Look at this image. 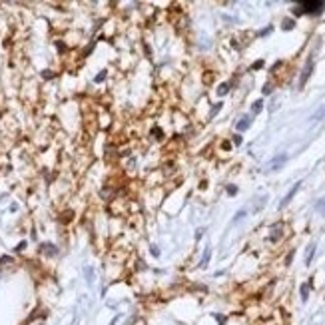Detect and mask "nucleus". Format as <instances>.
I'll use <instances>...</instances> for the list:
<instances>
[{
    "label": "nucleus",
    "instance_id": "obj_12",
    "mask_svg": "<svg viewBox=\"0 0 325 325\" xmlns=\"http://www.w3.org/2000/svg\"><path fill=\"white\" fill-rule=\"evenodd\" d=\"M227 90H230V84H221V86L217 88V94L224 96V94H227Z\"/></svg>",
    "mask_w": 325,
    "mask_h": 325
},
{
    "label": "nucleus",
    "instance_id": "obj_15",
    "mask_svg": "<svg viewBox=\"0 0 325 325\" xmlns=\"http://www.w3.org/2000/svg\"><path fill=\"white\" fill-rule=\"evenodd\" d=\"M315 207H317L319 211H323V214H325V200H319V201H317V206H315Z\"/></svg>",
    "mask_w": 325,
    "mask_h": 325
},
{
    "label": "nucleus",
    "instance_id": "obj_17",
    "mask_svg": "<svg viewBox=\"0 0 325 325\" xmlns=\"http://www.w3.org/2000/svg\"><path fill=\"white\" fill-rule=\"evenodd\" d=\"M244 215H245V211H244V210H241V211H237V214H235V217H234V221H239L241 217H244Z\"/></svg>",
    "mask_w": 325,
    "mask_h": 325
},
{
    "label": "nucleus",
    "instance_id": "obj_11",
    "mask_svg": "<svg viewBox=\"0 0 325 325\" xmlns=\"http://www.w3.org/2000/svg\"><path fill=\"white\" fill-rule=\"evenodd\" d=\"M42 247L46 249V254H48V255H56V247H54V245L46 244V245H42Z\"/></svg>",
    "mask_w": 325,
    "mask_h": 325
},
{
    "label": "nucleus",
    "instance_id": "obj_13",
    "mask_svg": "<svg viewBox=\"0 0 325 325\" xmlns=\"http://www.w3.org/2000/svg\"><path fill=\"white\" fill-rule=\"evenodd\" d=\"M279 235H281V234H279V225H275V227H273V235H271V239H273V241H277Z\"/></svg>",
    "mask_w": 325,
    "mask_h": 325
},
{
    "label": "nucleus",
    "instance_id": "obj_22",
    "mask_svg": "<svg viewBox=\"0 0 325 325\" xmlns=\"http://www.w3.org/2000/svg\"><path fill=\"white\" fill-rule=\"evenodd\" d=\"M24 247H26V244H24V241H22V244H18V247H16V251H22Z\"/></svg>",
    "mask_w": 325,
    "mask_h": 325
},
{
    "label": "nucleus",
    "instance_id": "obj_8",
    "mask_svg": "<svg viewBox=\"0 0 325 325\" xmlns=\"http://www.w3.org/2000/svg\"><path fill=\"white\" fill-rule=\"evenodd\" d=\"M210 257H211V249H206V254H204V257H201V261H200L201 267H206L207 263H210Z\"/></svg>",
    "mask_w": 325,
    "mask_h": 325
},
{
    "label": "nucleus",
    "instance_id": "obj_1",
    "mask_svg": "<svg viewBox=\"0 0 325 325\" xmlns=\"http://www.w3.org/2000/svg\"><path fill=\"white\" fill-rule=\"evenodd\" d=\"M297 8L301 10V14L305 12V14H321L325 10V2H301V4L297 6Z\"/></svg>",
    "mask_w": 325,
    "mask_h": 325
},
{
    "label": "nucleus",
    "instance_id": "obj_14",
    "mask_svg": "<svg viewBox=\"0 0 325 325\" xmlns=\"http://www.w3.org/2000/svg\"><path fill=\"white\" fill-rule=\"evenodd\" d=\"M293 28V20H283V30H291Z\"/></svg>",
    "mask_w": 325,
    "mask_h": 325
},
{
    "label": "nucleus",
    "instance_id": "obj_9",
    "mask_svg": "<svg viewBox=\"0 0 325 325\" xmlns=\"http://www.w3.org/2000/svg\"><path fill=\"white\" fill-rule=\"evenodd\" d=\"M309 287H311V283H303V285H301V299H303V301H307V295H309Z\"/></svg>",
    "mask_w": 325,
    "mask_h": 325
},
{
    "label": "nucleus",
    "instance_id": "obj_2",
    "mask_svg": "<svg viewBox=\"0 0 325 325\" xmlns=\"http://www.w3.org/2000/svg\"><path fill=\"white\" fill-rule=\"evenodd\" d=\"M311 70H313V58H309L307 60V64H305V70H303V74H301V80H299V86H305V82L309 80V76H311Z\"/></svg>",
    "mask_w": 325,
    "mask_h": 325
},
{
    "label": "nucleus",
    "instance_id": "obj_7",
    "mask_svg": "<svg viewBox=\"0 0 325 325\" xmlns=\"http://www.w3.org/2000/svg\"><path fill=\"white\" fill-rule=\"evenodd\" d=\"M249 124H251V122H249V118L245 116V118H241V120L237 122V130H239V132H244V130L249 128Z\"/></svg>",
    "mask_w": 325,
    "mask_h": 325
},
{
    "label": "nucleus",
    "instance_id": "obj_19",
    "mask_svg": "<svg viewBox=\"0 0 325 325\" xmlns=\"http://www.w3.org/2000/svg\"><path fill=\"white\" fill-rule=\"evenodd\" d=\"M220 108H221V104H215V106H214V110H211V116L217 114V112H220Z\"/></svg>",
    "mask_w": 325,
    "mask_h": 325
},
{
    "label": "nucleus",
    "instance_id": "obj_3",
    "mask_svg": "<svg viewBox=\"0 0 325 325\" xmlns=\"http://www.w3.org/2000/svg\"><path fill=\"white\" fill-rule=\"evenodd\" d=\"M285 162H287V156H285V154H279V156H275V158L269 162V170H271V172H273V170H279Z\"/></svg>",
    "mask_w": 325,
    "mask_h": 325
},
{
    "label": "nucleus",
    "instance_id": "obj_16",
    "mask_svg": "<svg viewBox=\"0 0 325 325\" xmlns=\"http://www.w3.org/2000/svg\"><path fill=\"white\" fill-rule=\"evenodd\" d=\"M227 194H230V196H235V194H237V187H235V186H227Z\"/></svg>",
    "mask_w": 325,
    "mask_h": 325
},
{
    "label": "nucleus",
    "instance_id": "obj_21",
    "mask_svg": "<svg viewBox=\"0 0 325 325\" xmlns=\"http://www.w3.org/2000/svg\"><path fill=\"white\" fill-rule=\"evenodd\" d=\"M263 94H271V86H269V84H267V86H263Z\"/></svg>",
    "mask_w": 325,
    "mask_h": 325
},
{
    "label": "nucleus",
    "instance_id": "obj_5",
    "mask_svg": "<svg viewBox=\"0 0 325 325\" xmlns=\"http://www.w3.org/2000/svg\"><path fill=\"white\" fill-rule=\"evenodd\" d=\"M311 122H313V124H317V122H321V120H325V104L323 106H319V108H317L315 112H313V114H311Z\"/></svg>",
    "mask_w": 325,
    "mask_h": 325
},
{
    "label": "nucleus",
    "instance_id": "obj_10",
    "mask_svg": "<svg viewBox=\"0 0 325 325\" xmlns=\"http://www.w3.org/2000/svg\"><path fill=\"white\" fill-rule=\"evenodd\" d=\"M261 108H263V102L257 100L254 106H251V112H254V114H259V112H261Z\"/></svg>",
    "mask_w": 325,
    "mask_h": 325
},
{
    "label": "nucleus",
    "instance_id": "obj_18",
    "mask_svg": "<svg viewBox=\"0 0 325 325\" xmlns=\"http://www.w3.org/2000/svg\"><path fill=\"white\" fill-rule=\"evenodd\" d=\"M106 78V72H100V74H98V76H96V82H102Z\"/></svg>",
    "mask_w": 325,
    "mask_h": 325
},
{
    "label": "nucleus",
    "instance_id": "obj_20",
    "mask_svg": "<svg viewBox=\"0 0 325 325\" xmlns=\"http://www.w3.org/2000/svg\"><path fill=\"white\" fill-rule=\"evenodd\" d=\"M234 144L239 146V144H241V136H234Z\"/></svg>",
    "mask_w": 325,
    "mask_h": 325
},
{
    "label": "nucleus",
    "instance_id": "obj_4",
    "mask_svg": "<svg viewBox=\"0 0 325 325\" xmlns=\"http://www.w3.org/2000/svg\"><path fill=\"white\" fill-rule=\"evenodd\" d=\"M299 186H301V182H297L295 186H293L291 190H289V194H287V196H285V197H283V200H281V204H279V207H285L287 204L291 201V197H293V196H295V194H297V190H299Z\"/></svg>",
    "mask_w": 325,
    "mask_h": 325
},
{
    "label": "nucleus",
    "instance_id": "obj_6",
    "mask_svg": "<svg viewBox=\"0 0 325 325\" xmlns=\"http://www.w3.org/2000/svg\"><path fill=\"white\" fill-rule=\"evenodd\" d=\"M313 254H315V244H309V247H307V254H305V265H309V263H311V257H313Z\"/></svg>",
    "mask_w": 325,
    "mask_h": 325
}]
</instances>
